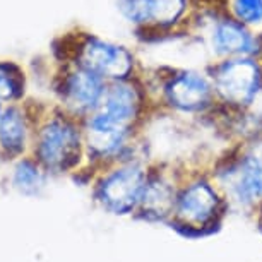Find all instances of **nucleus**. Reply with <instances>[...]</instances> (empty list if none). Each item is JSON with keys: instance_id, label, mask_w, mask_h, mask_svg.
Here are the masks:
<instances>
[{"instance_id": "f257e3e1", "label": "nucleus", "mask_w": 262, "mask_h": 262, "mask_svg": "<svg viewBox=\"0 0 262 262\" xmlns=\"http://www.w3.org/2000/svg\"><path fill=\"white\" fill-rule=\"evenodd\" d=\"M139 77L156 112L184 122H211L220 110L207 66H142Z\"/></svg>"}, {"instance_id": "f03ea898", "label": "nucleus", "mask_w": 262, "mask_h": 262, "mask_svg": "<svg viewBox=\"0 0 262 262\" xmlns=\"http://www.w3.org/2000/svg\"><path fill=\"white\" fill-rule=\"evenodd\" d=\"M189 34L201 43L209 63L226 58L262 57V33L226 14L217 0H201Z\"/></svg>"}, {"instance_id": "7ed1b4c3", "label": "nucleus", "mask_w": 262, "mask_h": 262, "mask_svg": "<svg viewBox=\"0 0 262 262\" xmlns=\"http://www.w3.org/2000/svg\"><path fill=\"white\" fill-rule=\"evenodd\" d=\"M228 201L211 171H184L170 225L185 235L211 233L228 212Z\"/></svg>"}, {"instance_id": "20e7f679", "label": "nucleus", "mask_w": 262, "mask_h": 262, "mask_svg": "<svg viewBox=\"0 0 262 262\" xmlns=\"http://www.w3.org/2000/svg\"><path fill=\"white\" fill-rule=\"evenodd\" d=\"M228 206L257 211L262 204V139L233 144L211 171Z\"/></svg>"}, {"instance_id": "39448f33", "label": "nucleus", "mask_w": 262, "mask_h": 262, "mask_svg": "<svg viewBox=\"0 0 262 262\" xmlns=\"http://www.w3.org/2000/svg\"><path fill=\"white\" fill-rule=\"evenodd\" d=\"M201 0H117V11L144 43L189 33Z\"/></svg>"}, {"instance_id": "423d86ee", "label": "nucleus", "mask_w": 262, "mask_h": 262, "mask_svg": "<svg viewBox=\"0 0 262 262\" xmlns=\"http://www.w3.org/2000/svg\"><path fill=\"white\" fill-rule=\"evenodd\" d=\"M207 71L221 110L244 112L262 105V57L216 60Z\"/></svg>"}, {"instance_id": "0eeeda50", "label": "nucleus", "mask_w": 262, "mask_h": 262, "mask_svg": "<svg viewBox=\"0 0 262 262\" xmlns=\"http://www.w3.org/2000/svg\"><path fill=\"white\" fill-rule=\"evenodd\" d=\"M151 165L146 156V146L134 155L112 163L96 182V201L113 214H136Z\"/></svg>"}, {"instance_id": "6e6552de", "label": "nucleus", "mask_w": 262, "mask_h": 262, "mask_svg": "<svg viewBox=\"0 0 262 262\" xmlns=\"http://www.w3.org/2000/svg\"><path fill=\"white\" fill-rule=\"evenodd\" d=\"M86 152L82 120L58 110L43 123L36 137V156L43 170L66 173L81 163Z\"/></svg>"}, {"instance_id": "1a4fd4ad", "label": "nucleus", "mask_w": 262, "mask_h": 262, "mask_svg": "<svg viewBox=\"0 0 262 262\" xmlns=\"http://www.w3.org/2000/svg\"><path fill=\"white\" fill-rule=\"evenodd\" d=\"M67 60L95 72L106 82L139 76L144 66L130 47L100 38L96 34H84L77 38Z\"/></svg>"}, {"instance_id": "9d476101", "label": "nucleus", "mask_w": 262, "mask_h": 262, "mask_svg": "<svg viewBox=\"0 0 262 262\" xmlns=\"http://www.w3.org/2000/svg\"><path fill=\"white\" fill-rule=\"evenodd\" d=\"M122 125L142 130L156 108L139 76L106 82L98 110Z\"/></svg>"}, {"instance_id": "9b49d317", "label": "nucleus", "mask_w": 262, "mask_h": 262, "mask_svg": "<svg viewBox=\"0 0 262 262\" xmlns=\"http://www.w3.org/2000/svg\"><path fill=\"white\" fill-rule=\"evenodd\" d=\"M105 88L106 81L100 76L76 62L67 60L57 82V95L62 101L63 112L84 120L98 110Z\"/></svg>"}, {"instance_id": "f8f14e48", "label": "nucleus", "mask_w": 262, "mask_h": 262, "mask_svg": "<svg viewBox=\"0 0 262 262\" xmlns=\"http://www.w3.org/2000/svg\"><path fill=\"white\" fill-rule=\"evenodd\" d=\"M185 168L173 163H152L136 216L146 221L170 223Z\"/></svg>"}, {"instance_id": "ddd939ff", "label": "nucleus", "mask_w": 262, "mask_h": 262, "mask_svg": "<svg viewBox=\"0 0 262 262\" xmlns=\"http://www.w3.org/2000/svg\"><path fill=\"white\" fill-rule=\"evenodd\" d=\"M26 122L17 108H7L0 118V146L9 156L19 155L26 146Z\"/></svg>"}, {"instance_id": "4468645a", "label": "nucleus", "mask_w": 262, "mask_h": 262, "mask_svg": "<svg viewBox=\"0 0 262 262\" xmlns=\"http://www.w3.org/2000/svg\"><path fill=\"white\" fill-rule=\"evenodd\" d=\"M217 4L238 23L262 33V0H217Z\"/></svg>"}, {"instance_id": "2eb2a0df", "label": "nucleus", "mask_w": 262, "mask_h": 262, "mask_svg": "<svg viewBox=\"0 0 262 262\" xmlns=\"http://www.w3.org/2000/svg\"><path fill=\"white\" fill-rule=\"evenodd\" d=\"M39 166L34 161L29 160H24L23 163L17 165L16 173H14V184H16V187L23 194L34 195L43 189L45 177H43V171Z\"/></svg>"}, {"instance_id": "dca6fc26", "label": "nucleus", "mask_w": 262, "mask_h": 262, "mask_svg": "<svg viewBox=\"0 0 262 262\" xmlns=\"http://www.w3.org/2000/svg\"><path fill=\"white\" fill-rule=\"evenodd\" d=\"M21 93V79L12 66L0 63V101H9Z\"/></svg>"}, {"instance_id": "f3484780", "label": "nucleus", "mask_w": 262, "mask_h": 262, "mask_svg": "<svg viewBox=\"0 0 262 262\" xmlns=\"http://www.w3.org/2000/svg\"><path fill=\"white\" fill-rule=\"evenodd\" d=\"M257 223H259V228L262 230V204L257 207Z\"/></svg>"}, {"instance_id": "a211bd4d", "label": "nucleus", "mask_w": 262, "mask_h": 262, "mask_svg": "<svg viewBox=\"0 0 262 262\" xmlns=\"http://www.w3.org/2000/svg\"><path fill=\"white\" fill-rule=\"evenodd\" d=\"M0 118H2V112H0Z\"/></svg>"}]
</instances>
